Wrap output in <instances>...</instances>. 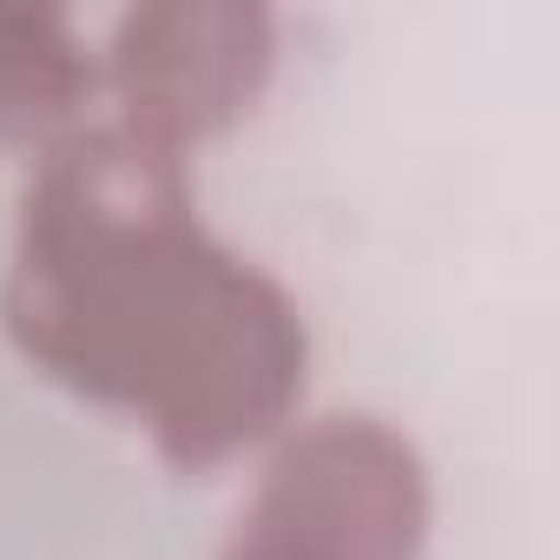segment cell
Returning <instances> with one entry per match:
<instances>
[{"instance_id": "1", "label": "cell", "mask_w": 560, "mask_h": 560, "mask_svg": "<svg viewBox=\"0 0 560 560\" xmlns=\"http://www.w3.org/2000/svg\"><path fill=\"white\" fill-rule=\"evenodd\" d=\"M0 317L40 376L191 475L270 442L311 370L298 298L198 218L185 152L119 119L40 152Z\"/></svg>"}, {"instance_id": "2", "label": "cell", "mask_w": 560, "mask_h": 560, "mask_svg": "<svg viewBox=\"0 0 560 560\" xmlns=\"http://www.w3.org/2000/svg\"><path fill=\"white\" fill-rule=\"evenodd\" d=\"M429 468L383 416H324L270 455L218 560H422Z\"/></svg>"}, {"instance_id": "3", "label": "cell", "mask_w": 560, "mask_h": 560, "mask_svg": "<svg viewBox=\"0 0 560 560\" xmlns=\"http://www.w3.org/2000/svg\"><path fill=\"white\" fill-rule=\"evenodd\" d=\"M277 67V14L257 0H145L106 47L113 119L185 152L237 126Z\"/></svg>"}, {"instance_id": "4", "label": "cell", "mask_w": 560, "mask_h": 560, "mask_svg": "<svg viewBox=\"0 0 560 560\" xmlns=\"http://www.w3.org/2000/svg\"><path fill=\"white\" fill-rule=\"evenodd\" d=\"M100 67L67 8L0 0V145L54 152L86 126Z\"/></svg>"}]
</instances>
